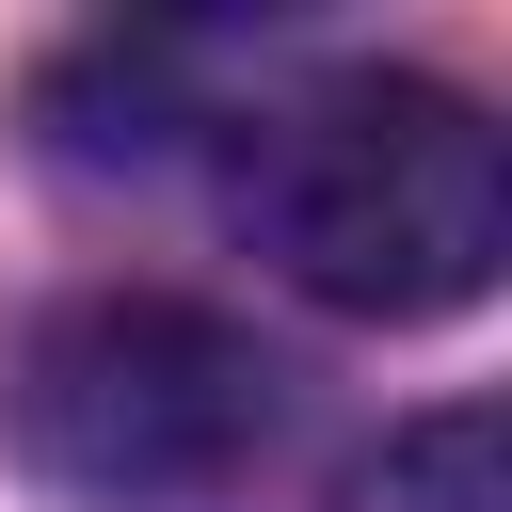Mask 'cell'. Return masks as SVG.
I'll use <instances>...</instances> for the list:
<instances>
[{"mask_svg": "<svg viewBox=\"0 0 512 512\" xmlns=\"http://www.w3.org/2000/svg\"><path fill=\"white\" fill-rule=\"evenodd\" d=\"M272 432L288 368L176 288H80L0 336V448L64 512H208L272 464Z\"/></svg>", "mask_w": 512, "mask_h": 512, "instance_id": "obj_2", "label": "cell"}, {"mask_svg": "<svg viewBox=\"0 0 512 512\" xmlns=\"http://www.w3.org/2000/svg\"><path fill=\"white\" fill-rule=\"evenodd\" d=\"M336 512H512V432H496V400H448V416L384 432V448L336 480Z\"/></svg>", "mask_w": 512, "mask_h": 512, "instance_id": "obj_3", "label": "cell"}, {"mask_svg": "<svg viewBox=\"0 0 512 512\" xmlns=\"http://www.w3.org/2000/svg\"><path fill=\"white\" fill-rule=\"evenodd\" d=\"M240 240L336 320H448L512 256V144L416 64H336L240 128Z\"/></svg>", "mask_w": 512, "mask_h": 512, "instance_id": "obj_1", "label": "cell"}]
</instances>
